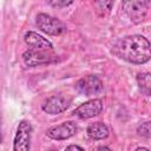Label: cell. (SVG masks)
<instances>
[{
    "mask_svg": "<svg viewBox=\"0 0 151 151\" xmlns=\"http://www.w3.org/2000/svg\"><path fill=\"white\" fill-rule=\"evenodd\" d=\"M2 142V133H1V114H0V143Z\"/></svg>",
    "mask_w": 151,
    "mask_h": 151,
    "instance_id": "cell-18",
    "label": "cell"
},
{
    "mask_svg": "<svg viewBox=\"0 0 151 151\" xmlns=\"http://www.w3.org/2000/svg\"><path fill=\"white\" fill-rule=\"evenodd\" d=\"M109 127L101 123V122H96L92 123L87 126L86 129V133L91 139L94 140H100V139H105L109 136Z\"/></svg>",
    "mask_w": 151,
    "mask_h": 151,
    "instance_id": "cell-11",
    "label": "cell"
},
{
    "mask_svg": "<svg viewBox=\"0 0 151 151\" xmlns=\"http://www.w3.org/2000/svg\"><path fill=\"white\" fill-rule=\"evenodd\" d=\"M74 87L80 94L92 96V94L100 93L104 88V85H103V81L97 76L90 74V76H86L84 78H80L76 83Z\"/></svg>",
    "mask_w": 151,
    "mask_h": 151,
    "instance_id": "cell-6",
    "label": "cell"
},
{
    "mask_svg": "<svg viewBox=\"0 0 151 151\" xmlns=\"http://www.w3.org/2000/svg\"><path fill=\"white\" fill-rule=\"evenodd\" d=\"M137 132L140 137H144V138H150V134H151V131H150V122H144L142 123L138 129H137Z\"/></svg>",
    "mask_w": 151,
    "mask_h": 151,
    "instance_id": "cell-14",
    "label": "cell"
},
{
    "mask_svg": "<svg viewBox=\"0 0 151 151\" xmlns=\"http://www.w3.org/2000/svg\"><path fill=\"white\" fill-rule=\"evenodd\" d=\"M35 24L42 32L50 35H60L66 31L65 25L59 19L45 13H39L37 15Z\"/></svg>",
    "mask_w": 151,
    "mask_h": 151,
    "instance_id": "cell-4",
    "label": "cell"
},
{
    "mask_svg": "<svg viewBox=\"0 0 151 151\" xmlns=\"http://www.w3.org/2000/svg\"><path fill=\"white\" fill-rule=\"evenodd\" d=\"M57 55L53 50H27L22 53V60L27 66L47 65L57 61Z\"/></svg>",
    "mask_w": 151,
    "mask_h": 151,
    "instance_id": "cell-3",
    "label": "cell"
},
{
    "mask_svg": "<svg viewBox=\"0 0 151 151\" xmlns=\"http://www.w3.org/2000/svg\"><path fill=\"white\" fill-rule=\"evenodd\" d=\"M53 7H66L73 2V0H46Z\"/></svg>",
    "mask_w": 151,
    "mask_h": 151,
    "instance_id": "cell-15",
    "label": "cell"
},
{
    "mask_svg": "<svg viewBox=\"0 0 151 151\" xmlns=\"http://www.w3.org/2000/svg\"><path fill=\"white\" fill-rule=\"evenodd\" d=\"M66 150H84L81 146H78V145H68L67 147H66Z\"/></svg>",
    "mask_w": 151,
    "mask_h": 151,
    "instance_id": "cell-16",
    "label": "cell"
},
{
    "mask_svg": "<svg viewBox=\"0 0 151 151\" xmlns=\"http://www.w3.org/2000/svg\"><path fill=\"white\" fill-rule=\"evenodd\" d=\"M140 150H142V151H150L147 147H137V149H136V151H140Z\"/></svg>",
    "mask_w": 151,
    "mask_h": 151,
    "instance_id": "cell-17",
    "label": "cell"
},
{
    "mask_svg": "<svg viewBox=\"0 0 151 151\" xmlns=\"http://www.w3.org/2000/svg\"><path fill=\"white\" fill-rule=\"evenodd\" d=\"M122 7L132 22L140 24L146 18L150 7V0H123Z\"/></svg>",
    "mask_w": 151,
    "mask_h": 151,
    "instance_id": "cell-2",
    "label": "cell"
},
{
    "mask_svg": "<svg viewBox=\"0 0 151 151\" xmlns=\"http://www.w3.org/2000/svg\"><path fill=\"white\" fill-rule=\"evenodd\" d=\"M76 132H77V124L72 120H68L50 127L46 131V136L55 140H64L73 137Z\"/></svg>",
    "mask_w": 151,
    "mask_h": 151,
    "instance_id": "cell-7",
    "label": "cell"
},
{
    "mask_svg": "<svg viewBox=\"0 0 151 151\" xmlns=\"http://www.w3.org/2000/svg\"><path fill=\"white\" fill-rule=\"evenodd\" d=\"M70 103H71L70 98H66L65 96L61 94H54L44 101L41 109L44 112L48 114H59L66 111V109L70 106Z\"/></svg>",
    "mask_w": 151,
    "mask_h": 151,
    "instance_id": "cell-8",
    "label": "cell"
},
{
    "mask_svg": "<svg viewBox=\"0 0 151 151\" xmlns=\"http://www.w3.org/2000/svg\"><path fill=\"white\" fill-rule=\"evenodd\" d=\"M112 53L127 63L142 65L150 60L151 45L143 35H127L118 39L112 45Z\"/></svg>",
    "mask_w": 151,
    "mask_h": 151,
    "instance_id": "cell-1",
    "label": "cell"
},
{
    "mask_svg": "<svg viewBox=\"0 0 151 151\" xmlns=\"http://www.w3.org/2000/svg\"><path fill=\"white\" fill-rule=\"evenodd\" d=\"M24 40L26 45L32 50H53V45L50 40L33 31H28L25 34Z\"/></svg>",
    "mask_w": 151,
    "mask_h": 151,
    "instance_id": "cell-10",
    "label": "cell"
},
{
    "mask_svg": "<svg viewBox=\"0 0 151 151\" xmlns=\"http://www.w3.org/2000/svg\"><path fill=\"white\" fill-rule=\"evenodd\" d=\"M101 111H103V100L101 99H91V100L79 105L72 112V114L78 118H81V119H87V118L98 116Z\"/></svg>",
    "mask_w": 151,
    "mask_h": 151,
    "instance_id": "cell-9",
    "label": "cell"
},
{
    "mask_svg": "<svg viewBox=\"0 0 151 151\" xmlns=\"http://www.w3.org/2000/svg\"><path fill=\"white\" fill-rule=\"evenodd\" d=\"M114 0H94V6L97 8V12L100 14H106L111 11L112 5Z\"/></svg>",
    "mask_w": 151,
    "mask_h": 151,
    "instance_id": "cell-13",
    "label": "cell"
},
{
    "mask_svg": "<svg viewBox=\"0 0 151 151\" xmlns=\"http://www.w3.org/2000/svg\"><path fill=\"white\" fill-rule=\"evenodd\" d=\"M137 83L139 88L145 96H150V90H151V76L149 72H143L138 73L137 76Z\"/></svg>",
    "mask_w": 151,
    "mask_h": 151,
    "instance_id": "cell-12",
    "label": "cell"
},
{
    "mask_svg": "<svg viewBox=\"0 0 151 151\" xmlns=\"http://www.w3.org/2000/svg\"><path fill=\"white\" fill-rule=\"evenodd\" d=\"M31 134L32 125L27 120H21L18 125L17 133L13 142L14 151H28L31 147Z\"/></svg>",
    "mask_w": 151,
    "mask_h": 151,
    "instance_id": "cell-5",
    "label": "cell"
}]
</instances>
